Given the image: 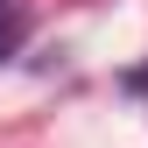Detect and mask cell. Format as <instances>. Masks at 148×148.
I'll return each mask as SVG.
<instances>
[{
  "instance_id": "1",
  "label": "cell",
  "mask_w": 148,
  "mask_h": 148,
  "mask_svg": "<svg viewBox=\"0 0 148 148\" xmlns=\"http://www.w3.org/2000/svg\"><path fill=\"white\" fill-rule=\"evenodd\" d=\"M21 35H28V14H21V0H0V64L21 49Z\"/></svg>"
}]
</instances>
